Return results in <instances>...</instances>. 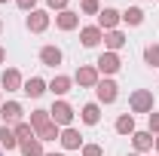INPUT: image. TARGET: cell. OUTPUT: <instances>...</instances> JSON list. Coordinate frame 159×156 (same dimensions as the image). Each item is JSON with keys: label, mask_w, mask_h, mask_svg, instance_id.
<instances>
[{"label": "cell", "mask_w": 159, "mask_h": 156, "mask_svg": "<svg viewBox=\"0 0 159 156\" xmlns=\"http://www.w3.org/2000/svg\"><path fill=\"white\" fill-rule=\"evenodd\" d=\"M129 107H132V113H153L156 110V98H153L150 89H135L129 95Z\"/></svg>", "instance_id": "1"}, {"label": "cell", "mask_w": 159, "mask_h": 156, "mask_svg": "<svg viewBox=\"0 0 159 156\" xmlns=\"http://www.w3.org/2000/svg\"><path fill=\"white\" fill-rule=\"evenodd\" d=\"M49 117H52V122H55L58 129H67V126H74V117H77V113H74V107H70L67 101L58 98V101L49 107Z\"/></svg>", "instance_id": "2"}, {"label": "cell", "mask_w": 159, "mask_h": 156, "mask_svg": "<svg viewBox=\"0 0 159 156\" xmlns=\"http://www.w3.org/2000/svg\"><path fill=\"white\" fill-rule=\"evenodd\" d=\"M95 67H98L101 77H113V74H119V67H122V58H119V52H101L98 61H95Z\"/></svg>", "instance_id": "3"}, {"label": "cell", "mask_w": 159, "mask_h": 156, "mask_svg": "<svg viewBox=\"0 0 159 156\" xmlns=\"http://www.w3.org/2000/svg\"><path fill=\"white\" fill-rule=\"evenodd\" d=\"M98 80H101V74H98V67H95V64H80L77 74H74V83H77L80 89H95V86H98Z\"/></svg>", "instance_id": "4"}, {"label": "cell", "mask_w": 159, "mask_h": 156, "mask_svg": "<svg viewBox=\"0 0 159 156\" xmlns=\"http://www.w3.org/2000/svg\"><path fill=\"white\" fill-rule=\"evenodd\" d=\"M95 95H98V104H113L119 98V86L110 77H104V80H98V86H95Z\"/></svg>", "instance_id": "5"}, {"label": "cell", "mask_w": 159, "mask_h": 156, "mask_svg": "<svg viewBox=\"0 0 159 156\" xmlns=\"http://www.w3.org/2000/svg\"><path fill=\"white\" fill-rule=\"evenodd\" d=\"M49 21H52V16H49L46 9H34V12H28V19H25V28H28L31 34H43V31L49 28Z\"/></svg>", "instance_id": "6"}, {"label": "cell", "mask_w": 159, "mask_h": 156, "mask_svg": "<svg viewBox=\"0 0 159 156\" xmlns=\"http://www.w3.org/2000/svg\"><path fill=\"white\" fill-rule=\"evenodd\" d=\"M119 21H122V12H119V9H113V6H104V9L98 12V21H95V25L107 34V31H116Z\"/></svg>", "instance_id": "7"}, {"label": "cell", "mask_w": 159, "mask_h": 156, "mask_svg": "<svg viewBox=\"0 0 159 156\" xmlns=\"http://www.w3.org/2000/svg\"><path fill=\"white\" fill-rule=\"evenodd\" d=\"M21 117H25V107H21L19 101H3V104H0V119H3V126H16V122H21Z\"/></svg>", "instance_id": "8"}, {"label": "cell", "mask_w": 159, "mask_h": 156, "mask_svg": "<svg viewBox=\"0 0 159 156\" xmlns=\"http://www.w3.org/2000/svg\"><path fill=\"white\" fill-rule=\"evenodd\" d=\"M21 86H25V77H21L19 67H6V71L0 74V89H6V92H21Z\"/></svg>", "instance_id": "9"}, {"label": "cell", "mask_w": 159, "mask_h": 156, "mask_svg": "<svg viewBox=\"0 0 159 156\" xmlns=\"http://www.w3.org/2000/svg\"><path fill=\"white\" fill-rule=\"evenodd\" d=\"M80 43L86 49H95L98 43H104V31L98 25H86V28H80Z\"/></svg>", "instance_id": "10"}, {"label": "cell", "mask_w": 159, "mask_h": 156, "mask_svg": "<svg viewBox=\"0 0 159 156\" xmlns=\"http://www.w3.org/2000/svg\"><path fill=\"white\" fill-rule=\"evenodd\" d=\"M61 150H83V135H80V129H74V126H67V129H61Z\"/></svg>", "instance_id": "11"}, {"label": "cell", "mask_w": 159, "mask_h": 156, "mask_svg": "<svg viewBox=\"0 0 159 156\" xmlns=\"http://www.w3.org/2000/svg\"><path fill=\"white\" fill-rule=\"evenodd\" d=\"M61 61H64V52H61L55 43H46V46L40 49V64H46V67H58Z\"/></svg>", "instance_id": "12"}, {"label": "cell", "mask_w": 159, "mask_h": 156, "mask_svg": "<svg viewBox=\"0 0 159 156\" xmlns=\"http://www.w3.org/2000/svg\"><path fill=\"white\" fill-rule=\"evenodd\" d=\"M55 28H58V31H77L80 28V12H74V9L55 12Z\"/></svg>", "instance_id": "13"}, {"label": "cell", "mask_w": 159, "mask_h": 156, "mask_svg": "<svg viewBox=\"0 0 159 156\" xmlns=\"http://www.w3.org/2000/svg\"><path fill=\"white\" fill-rule=\"evenodd\" d=\"M21 92H25L28 98H40V95H46V92H49V83H46L43 77H31V80H25Z\"/></svg>", "instance_id": "14"}, {"label": "cell", "mask_w": 159, "mask_h": 156, "mask_svg": "<svg viewBox=\"0 0 159 156\" xmlns=\"http://www.w3.org/2000/svg\"><path fill=\"white\" fill-rule=\"evenodd\" d=\"M80 119H83L86 126H98V122H101V104H98V101H89V104H83Z\"/></svg>", "instance_id": "15"}, {"label": "cell", "mask_w": 159, "mask_h": 156, "mask_svg": "<svg viewBox=\"0 0 159 156\" xmlns=\"http://www.w3.org/2000/svg\"><path fill=\"white\" fill-rule=\"evenodd\" d=\"M153 141H156V138L150 135V132H135V135H132L135 153H150V150H153Z\"/></svg>", "instance_id": "16"}, {"label": "cell", "mask_w": 159, "mask_h": 156, "mask_svg": "<svg viewBox=\"0 0 159 156\" xmlns=\"http://www.w3.org/2000/svg\"><path fill=\"white\" fill-rule=\"evenodd\" d=\"M70 86H74V77H64V74H58V77L55 80H49V92H52V95H67V92H70Z\"/></svg>", "instance_id": "17"}, {"label": "cell", "mask_w": 159, "mask_h": 156, "mask_svg": "<svg viewBox=\"0 0 159 156\" xmlns=\"http://www.w3.org/2000/svg\"><path fill=\"white\" fill-rule=\"evenodd\" d=\"M125 34H122V31H107V34H104V46H107V52H119V49H122V46H125Z\"/></svg>", "instance_id": "18"}, {"label": "cell", "mask_w": 159, "mask_h": 156, "mask_svg": "<svg viewBox=\"0 0 159 156\" xmlns=\"http://www.w3.org/2000/svg\"><path fill=\"white\" fill-rule=\"evenodd\" d=\"M113 129H116L119 135H135V132H138V126H135V117H132V113H119L116 122H113Z\"/></svg>", "instance_id": "19"}, {"label": "cell", "mask_w": 159, "mask_h": 156, "mask_svg": "<svg viewBox=\"0 0 159 156\" xmlns=\"http://www.w3.org/2000/svg\"><path fill=\"white\" fill-rule=\"evenodd\" d=\"M19 147V138H16V132H12V126H0V150H16Z\"/></svg>", "instance_id": "20"}, {"label": "cell", "mask_w": 159, "mask_h": 156, "mask_svg": "<svg viewBox=\"0 0 159 156\" xmlns=\"http://www.w3.org/2000/svg\"><path fill=\"white\" fill-rule=\"evenodd\" d=\"M19 153L21 156H43L46 150H43V141H40V138H28V141L19 144Z\"/></svg>", "instance_id": "21"}, {"label": "cell", "mask_w": 159, "mask_h": 156, "mask_svg": "<svg viewBox=\"0 0 159 156\" xmlns=\"http://www.w3.org/2000/svg\"><path fill=\"white\" fill-rule=\"evenodd\" d=\"M122 25H129V28L144 25V9H141V6H129V9L122 12Z\"/></svg>", "instance_id": "22"}, {"label": "cell", "mask_w": 159, "mask_h": 156, "mask_svg": "<svg viewBox=\"0 0 159 156\" xmlns=\"http://www.w3.org/2000/svg\"><path fill=\"white\" fill-rule=\"evenodd\" d=\"M34 135H37L40 141L46 144V141H55V138L61 135V129H58V126H55V122H46V126H40V129H37V132H34Z\"/></svg>", "instance_id": "23"}, {"label": "cell", "mask_w": 159, "mask_h": 156, "mask_svg": "<svg viewBox=\"0 0 159 156\" xmlns=\"http://www.w3.org/2000/svg\"><path fill=\"white\" fill-rule=\"evenodd\" d=\"M28 122H31V129L37 132L40 126H46V122H52V117H49V110H43V107H40V110H31V119H28Z\"/></svg>", "instance_id": "24"}, {"label": "cell", "mask_w": 159, "mask_h": 156, "mask_svg": "<svg viewBox=\"0 0 159 156\" xmlns=\"http://www.w3.org/2000/svg\"><path fill=\"white\" fill-rule=\"evenodd\" d=\"M12 132H16V138H19V144H21V141H28V138H37L28 119H21V122H16V126H12Z\"/></svg>", "instance_id": "25"}, {"label": "cell", "mask_w": 159, "mask_h": 156, "mask_svg": "<svg viewBox=\"0 0 159 156\" xmlns=\"http://www.w3.org/2000/svg\"><path fill=\"white\" fill-rule=\"evenodd\" d=\"M144 64H150V67H159V43H150V46H144Z\"/></svg>", "instance_id": "26"}, {"label": "cell", "mask_w": 159, "mask_h": 156, "mask_svg": "<svg viewBox=\"0 0 159 156\" xmlns=\"http://www.w3.org/2000/svg\"><path fill=\"white\" fill-rule=\"evenodd\" d=\"M80 153L83 156H104V147H101V144H83Z\"/></svg>", "instance_id": "27"}, {"label": "cell", "mask_w": 159, "mask_h": 156, "mask_svg": "<svg viewBox=\"0 0 159 156\" xmlns=\"http://www.w3.org/2000/svg\"><path fill=\"white\" fill-rule=\"evenodd\" d=\"M80 12H83V16H98L101 3H83V0H80Z\"/></svg>", "instance_id": "28"}, {"label": "cell", "mask_w": 159, "mask_h": 156, "mask_svg": "<svg viewBox=\"0 0 159 156\" xmlns=\"http://www.w3.org/2000/svg\"><path fill=\"white\" fill-rule=\"evenodd\" d=\"M147 122H150V129H147V132L156 138V135H159V113H156V110H153V113H147Z\"/></svg>", "instance_id": "29"}, {"label": "cell", "mask_w": 159, "mask_h": 156, "mask_svg": "<svg viewBox=\"0 0 159 156\" xmlns=\"http://www.w3.org/2000/svg\"><path fill=\"white\" fill-rule=\"evenodd\" d=\"M67 3H70V0H46V6H49L52 12H64V9H67Z\"/></svg>", "instance_id": "30"}, {"label": "cell", "mask_w": 159, "mask_h": 156, "mask_svg": "<svg viewBox=\"0 0 159 156\" xmlns=\"http://www.w3.org/2000/svg\"><path fill=\"white\" fill-rule=\"evenodd\" d=\"M16 6L25 9V12H34V9H37V0H16Z\"/></svg>", "instance_id": "31"}, {"label": "cell", "mask_w": 159, "mask_h": 156, "mask_svg": "<svg viewBox=\"0 0 159 156\" xmlns=\"http://www.w3.org/2000/svg\"><path fill=\"white\" fill-rule=\"evenodd\" d=\"M3 61H6V49L0 46V64H3Z\"/></svg>", "instance_id": "32"}, {"label": "cell", "mask_w": 159, "mask_h": 156, "mask_svg": "<svg viewBox=\"0 0 159 156\" xmlns=\"http://www.w3.org/2000/svg\"><path fill=\"white\" fill-rule=\"evenodd\" d=\"M153 147H156V153H159V135H156V141H153Z\"/></svg>", "instance_id": "33"}, {"label": "cell", "mask_w": 159, "mask_h": 156, "mask_svg": "<svg viewBox=\"0 0 159 156\" xmlns=\"http://www.w3.org/2000/svg\"><path fill=\"white\" fill-rule=\"evenodd\" d=\"M43 156H64V153H43Z\"/></svg>", "instance_id": "34"}, {"label": "cell", "mask_w": 159, "mask_h": 156, "mask_svg": "<svg viewBox=\"0 0 159 156\" xmlns=\"http://www.w3.org/2000/svg\"><path fill=\"white\" fill-rule=\"evenodd\" d=\"M83 3H98V0H83Z\"/></svg>", "instance_id": "35"}, {"label": "cell", "mask_w": 159, "mask_h": 156, "mask_svg": "<svg viewBox=\"0 0 159 156\" xmlns=\"http://www.w3.org/2000/svg\"><path fill=\"white\" fill-rule=\"evenodd\" d=\"M0 104H3V89H0Z\"/></svg>", "instance_id": "36"}, {"label": "cell", "mask_w": 159, "mask_h": 156, "mask_svg": "<svg viewBox=\"0 0 159 156\" xmlns=\"http://www.w3.org/2000/svg\"><path fill=\"white\" fill-rule=\"evenodd\" d=\"M0 34H3V21H0Z\"/></svg>", "instance_id": "37"}, {"label": "cell", "mask_w": 159, "mask_h": 156, "mask_svg": "<svg viewBox=\"0 0 159 156\" xmlns=\"http://www.w3.org/2000/svg\"><path fill=\"white\" fill-rule=\"evenodd\" d=\"M129 156H141V153H129Z\"/></svg>", "instance_id": "38"}, {"label": "cell", "mask_w": 159, "mask_h": 156, "mask_svg": "<svg viewBox=\"0 0 159 156\" xmlns=\"http://www.w3.org/2000/svg\"><path fill=\"white\" fill-rule=\"evenodd\" d=\"M0 3H9V0H0Z\"/></svg>", "instance_id": "39"}, {"label": "cell", "mask_w": 159, "mask_h": 156, "mask_svg": "<svg viewBox=\"0 0 159 156\" xmlns=\"http://www.w3.org/2000/svg\"><path fill=\"white\" fill-rule=\"evenodd\" d=\"M0 156H3V150H0Z\"/></svg>", "instance_id": "40"}, {"label": "cell", "mask_w": 159, "mask_h": 156, "mask_svg": "<svg viewBox=\"0 0 159 156\" xmlns=\"http://www.w3.org/2000/svg\"><path fill=\"white\" fill-rule=\"evenodd\" d=\"M156 156H159V153H156Z\"/></svg>", "instance_id": "41"}]
</instances>
